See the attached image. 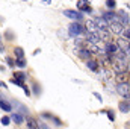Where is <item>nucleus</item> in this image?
<instances>
[{"label": "nucleus", "instance_id": "21", "mask_svg": "<svg viewBox=\"0 0 130 129\" xmlns=\"http://www.w3.org/2000/svg\"><path fill=\"white\" fill-rule=\"evenodd\" d=\"M15 64L18 65V67H26V61H24V58H18L15 61Z\"/></svg>", "mask_w": 130, "mask_h": 129}, {"label": "nucleus", "instance_id": "18", "mask_svg": "<svg viewBox=\"0 0 130 129\" xmlns=\"http://www.w3.org/2000/svg\"><path fill=\"white\" fill-rule=\"evenodd\" d=\"M88 52H89V53H98V52H100V47H98V44H91Z\"/></svg>", "mask_w": 130, "mask_h": 129}, {"label": "nucleus", "instance_id": "15", "mask_svg": "<svg viewBox=\"0 0 130 129\" xmlns=\"http://www.w3.org/2000/svg\"><path fill=\"white\" fill-rule=\"evenodd\" d=\"M0 108H2L3 111H8V112L12 111V106H11L8 102H5V100H0Z\"/></svg>", "mask_w": 130, "mask_h": 129}, {"label": "nucleus", "instance_id": "31", "mask_svg": "<svg viewBox=\"0 0 130 129\" xmlns=\"http://www.w3.org/2000/svg\"><path fill=\"white\" fill-rule=\"evenodd\" d=\"M0 87H5V84H3V82H0Z\"/></svg>", "mask_w": 130, "mask_h": 129}, {"label": "nucleus", "instance_id": "24", "mask_svg": "<svg viewBox=\"0 0 130 129\" xmlns=\"http://www.w3.org/2000/svg\"><path fill=\"white\" fill-rule=\"evenodd\" d=\"M11 82H12V84H14V85H18V87H23V85H24V84H23V82H20V81H17V79H12V81H11Z\"/></svg>", "mask_w": 130, "mask_h": 129}, {"label": "nucleus", "instance_id": "27", "mask_svg": "<svg viewBox=\"0 0 130 129\" xmlns=\"http://www.w3.org/2000/svg\"><path fill=\"white\" fill-rule=\"evenodd\" d=\"M6 62H8L9 65H14V61H12L11 58H6Z\"/></svg>", "mask_w": 130, "mask_h": 129}, {"label": "nucleus", "instance_id": "23", "mask_svg": "<svg viewBox=\"0 0 130 129\" xmlns=\"http://www.w3.org/2000/svg\"><path fill=\"white\" fill-rule=\"evenodd\" d=\"M9 123H11V119H9V117H3V119H2V125L6 126V125H9Z\"/></svg>", "mask_w": 130, "mask_h": 129}, {"label": "nucleus", "instance_id": "14", "mask_svg": "<svg viewBox=\"0 0 130 129\" xmlns=\"http://www.w3.org/2000/svg\"><path fill=\"white\" fill-rule=\"evenodd\" d=\"M14 79H17V81L23 82V81H26V74H24V73H21V71H15V73H14Z\"/></svg>", "mask_w": 130, "mask_h": 129}, {"label": "nucleus", "instance_id": "3", "mask_svg": "<svg viewBox=\"0 0 130 129\" xmlns=\"http://www.w3.org/2000/svg\"><path fill=\"white\" fill-rule=\"evenodd\" d=\"M64 15L73 18V20H83V14L79 11H64Z\"/></svg>", "mask_w": 130, "mask_h": 129}, {"label": "nucleus", "instance_id": "11", "mask_svg": "<svg viewBox=\"0 0 130 129\" xmlns=\"http://www.w3.org/2000/svg\"><path fill=\"white\" fill-rule=\"evenodd\" d=\"M11 120H12V122H15L17 125H20V123H23V115H21V114H18V112H15V114H12V115H11Z\"/></svg>", "mask_w": 130, "mask_h": 129}, {"label": "nucleus", "instance_id": "1", "mask_svg": "<svg viewBox=\"0 0 130 129\" xmlns=\"http://www.w3.org/2000/svg\"><path fill=\"white\" fill-rule=\"evenodd\" d=\"M68 32H70V36H79L85 32V29L79 24V23H71L70 28H68Z\"/></svg>", "mask_w": 130, "mask_h": 129}, {"label": "nucleus", "instance_id": "26", "mask_svg": "<svg viewBox=\"0 0 130 129\" xmlns=\"http://www.w3.org/2000/svg\"><path fill=\"white\" fill-rule=\"evenodd\" d=\"M121 33H124V36H126V40H129V29H126V31H123Z\"/></svg>", "mask_w": 130, "mask_h": 129}, {"label": "nucleus", "instance_id": "28", "mask_svg": "<svg viewBox=\"0 0 130 129\" xmlns=\"http://www.w3.org/2000/svg\"><path fill=\"white\" fill-rule=\"evenodd\" d=\"M94 96H95V97H97V99H98V100L101 102V96H100V94H97V93H94Z\"/></svg>", "mask_w": 130, "mask_h": 129}, {"label": "nucleus", "instance_id": "10", "mask_svg": "<svg viewBox=\"0 0 130 129\" xmlns=\"http://www.w3.org/2000/svg\"><path fill=\"white\" fill-rule=\"evenodd\" d=\"M86 67H88L89 70H92V71H97L98 70V62L94 61V59H88V61H86Z\"/></svg>", "mask_w": 130, "mask_h": 129}, {"label": "nucleus", "instance_id": "30", "mask_svg": "<svg viewBox=\"0 0 130 129\" xmlns=\"http://www.w3.org/2000/svg\"><path fill=\"white\" fill-rule=\"evenodd\" d=\"M44 3H52V0H42Z\"/></svg>", "mask_w": 130, "mask_h": 129}, {"label": "nucleus", "instance_id": "6", "mask_svg": "<svg viewBox=\"0 0 130 129\" xmlns=\"http://www.w3.org/2000/svg\"><path fill=\"white\" fill-rule=\"evenodd\" d=\"M77 8H80L82 11L91 12V6H89V2H88V0H79V2H77Z\"/></svg>", "mask_w": 130, "mask_h": 129}, {"label": "nucleus", "instance_id": "5", "mask_svg": "<svg viewBox=\"0 0 130 129\" xmlns=\"http://www.w3.org/2000/svg\"><path fill=\"white\" fill-rule=\"evenodd\" d=\"M103 20H104V21H112V23H120V17L115 15V14H112V12L104 14V15H103Z\"/></svg>", "mask_w": 130, "mask_h": 129}, {"label": "nucleus", "instance_id": "9", "mask_svg": "<svg viewBox=\"0 0 130 129\" xmlns=\"http://www.w3.org/2000/svg\"><path fill=\"white\" fill-rule=\"evenodd\" d=\"M27 129H39L38 122L35 119H32V117H27Z\"/></svg>", "mask_w": 130, "mask_h": 129}, {"label": "nucleus", "instance_id": "7", "mask_svg": "<svg viewBox=\"0 0 130 129\" xmlns=\"http://www.w3.org/2000/svg\"><path fill=\"white\" fill-rule=\"evenodd\" d=\"M118 46L124 50L126 55H129V40H118Z\"/></svg>", "mask_w": 130, "mask_h": 129}, {"label": "nucleus", "instance_id": "17", "mask_svg": "<svg viewBox=\"0 0 130 129\" xmlns=\"http://www.w3.org/2000/svg\"><path fill=\"white\" fill-rule=\"evenodd\" d=\"M14 52H15L17 58H23V56H24V50H23L21 47H15V49H14Z\"/></svg>", "mask_w": 130, "mask_h": 129}, {"label": "nucleus", "instance_id": "16", "mask_svg": "<svg viewBox=\"0 0 130 129\" xmlns=\"http://www.w3.org/2000/svg\"><path fill=\"white\" fill-rule=\"evenodd\" d=\"M86 28H88V32H97V26L94 21H86Z\"/></svg>", "mask_w": 130, "mask_h": 129}, {"label": "nucleus", "instance_id": "4", "mask_svg": "<svg viewBox=\"0 0 130 129\" xmlns=\"http://www.w3.org/2000/svg\"><path fill=\"white\" fill-rule=\"evenodd\" d=\"M104 49H106L107 55H113V53H117V52H118V46H117L115 43H112V41H107V43H106V46H104Z\"/></svg>", "mask_w": 130, "mask_h": 129}, {"label": "nucleus", "instance_id": "12", "mask_svg": "<svg viewBox=\"0 0 130 129\" xmlns=\"http://www.w3.org/2000/svg\"><path fill=\"white\" fill-rule=\"evenodd\" d=\"M79 56H80L82 59H86V61H88L89 56H91V53H89L86 49H82V50H79Z\"/></svg>", "mask_w": 130, "mask_h": 129}, {"label": "nucleus", "instance_id": "2", "mask_svg": "<svg viewBox=\"0 0 130 129\" xmlns=\"http://www.w3.org/2000/svg\"><path fill=\"white\" fill-rule=\"evenodd\" d=\"M117 91H118L121 96H124L126 99H129V82L118 84V87H117Z\"/></svg>", "mask_w": 130, "mask_h": 129}, {"label": "nucleus", "instance_id": "25", "mask_svg": "<svg viewBox=\"0 0 130 129\" xmlns=\"http://www.w3.org/2000/svg\"><path fill=\"white\" fill-rule=\"evenodd\" d=\"M33 90H35V94H39V88H38L36 84H33Z\"/></svg>", "mask_w": 130, "mask_h": 129}, {"label": "nucleus", "instance_id": "8", "mask_svg": "<svg viewBox=\"0 0 130 129\" xmlns=\"http://www.w3.org/2000/svg\"><path fill=\"white\" fill-rule=\"evenodd\" d=\"M109 31L113 32V33H121L123 32V26H121L120 23H112L110 28H109Z\"/></svg>", "mask_w": 130, "mask_h": 129}, {"label": "nucleus", "instance_id": "22", "mask_svg": "<svg viewBox=\"0 0 130 129\" xmlns=\"http://www.w3.org/2000/svg\"><path fill=\"white\" fill-rule=\"evenodd\" d=\"M107 119H109L110 122L115 120V114H113V111H107Z\"/></svg>", "mask_w": 130, "mask_h": 129}, {"label": "nucleus", "instance_id": "20", "mask_svg": "<svg viewBox=\"0 0 130 129\" xmlns=\"http://www.w3.org/2000/svg\"><path fill=\"white\" fill-rule=\"evenodd\" d=\"M106 6H107L109 9H113V8L117 6V2H115V0H106Z\"/></svg>", "mask_w": 130, "mask_h": 129}, {"label": "nucleus", "instance_id": "13", "mask_svg": "<svg viewBox=\"0 0 130 129\" xmlns=\"http://www.w3.org/2000/svg\"><path fill=\"white\" fill-rule=\"evenodd\" d=\"M117 81H118V84L127 82V73H117Z\"/></svg>", "mask_w": 130, "mask_h": 129}, {"label": "nucleus", "instance_id": "29", "mask_svg": "<svg viewBox=\"0 0 130 129\" xmlns=\"http://www.w3.org/2000/svg\"><path fill=\"white\" fill-rule=\"evenodd\" d=\"M39 129H48L45 125H39Z\"/></svg>", "mask_w": 130, "mask_h": 129}, {"label": "nucleus", "instance_id": "32", "mask_svg": "<svg viewBox=\"0 0 130 129\" xmlns=\"http://www.w3.org/2000/svg\"><path fill=\"white\" fill-rule=\"evenodd\" d=\"M0 40H2V36H0Z\"/></svg>", "mask_w": 130, "mask_h": 129}, {"label": "nucleus", "instance_id": "19", "mask_svg": "<svg viewBox=\"0 0 130 129\" xmlns=\"http://www.w3.org/2000/svg\"><path fill=\"white\" fill-rule=\"evenodd\" d=\"M120 109H121L123 112H129V103H127V102L120 103Z\"/></svg>", "mask_w": 130, "mask_h": 129}]
</instances>
